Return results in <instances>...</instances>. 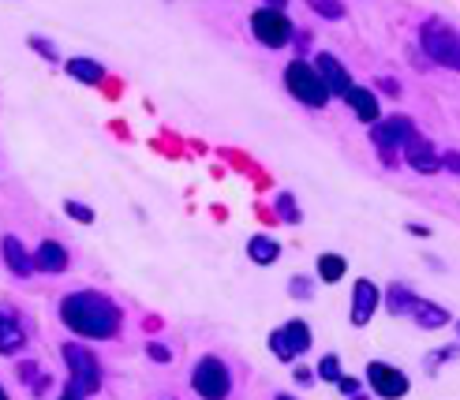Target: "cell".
<instances>
[{
	"label": "cell",
	"mask_w": 460,
	"mask_h": 400,
	"mask_svg": "<svg viewBox=\"0 0 460 400\" xmlns=\"http://www.w3.org/2000/svg\"><path fill=\"white\" fill-rule=\"evenodd\" d=\"M401 154H404V161H408V169H416L420 176L442 173V157H438V150H434V147H430V138H423L420 131L404 138Z\"/></svg>",
	"instance_id": "cell-9"
},
{
	"label": "cell",
	"mask_w": 460,
	"mask_h": 400,
	"mask_svg": "<svg viewBox=\"0 0 460 400\" xmlns=\"http://www.w3.org/2000/svg\"><path fill=\"white\" fill-rule=\"evenodd\" d=\"M27 348V329L12 307H0V356H19Z\"/></svg>",
	"instance_id": "cell-13"
},
{
	"label": "cell",
	"mask_w": 460,
	"mask_h": 400,
	"mask_svg": "<svg viewBox=\"0 0 460 400\" xmlns=\"http://www.w3.org/2000/svg\"><path fill=\"white\" fill-rule=\"evenodd\" d=\"M27 45H31V49H38V57H45L49 64H57V60H60V49H57V45H53L49 38H41V34H31V38H27Z\"/></svg>",
	"instance_id": "cell-24"
},
{
	"label": "cell",
	"mask_w": 460,
	"mask_h": 400,
	"mask_svg": "<svg viewBox=\"0 0 460 400\" xmlns=\"http://www.w3.org/2000/svg\"><path fill=\"white\" fill-rule=\"evenodd\" d=\"M367 382H371V389L378 396H404L411 389L408 374L401 367H389V363H378V360L367 363Z\"/></svg>",
	"instance_id": "cell-10"
},
{
	"label": "cell",
	"mask_w": 460,
	"mask_h": 400,
	"mask_svg": "<svg viewBox=\"0 0 460 400\" xmlns=\"http://www.w3.org/2000/svg\"><path fill=\"white\" fill-rule=\"evenodd\" d=\"M408 135H416V124L408 120V116H378L375 120V128H371V138H375V150H378V157L385 161V169L397 161V150L404 147V138Z\"/></svg>",
	"instance_id": "cell-6"
},
{
	"label": "cell",
	"mask_w": 460,
	"mask_h": 400,
	"mask_svg": "<svg viewBox=\"0 0 460 400\" xmlns=\"http://www.w3.org/2000/svg\"><path fill=\"white\" fill-rule=\"evenodd\" d=\"M288 292H292L296 299H311V292H314V289H311V277H292V280H288Z\"/></svg>",
	"instance_id": "cell-27"
},
{
	"label": "cell",
	"mask_w": 460,
	"mask_h": 400,
	"mask_svg": "<svg viewBox=\"0 0 460 400\" xmlns=\"http://www.w3.org/2000/svg\"><path fill=\"white\" fill-rule=\"evenodd\" d=\"M0 251H4V266H8L15 277H31V273H34V254H27V247H22L15 236H4Z\"/></svg>",
	"instance_id": "cell-16"
},
{
	"label": "cell",
	"mask_w": 460,
	"mask_h": 400,
	"mask_svg": "<svg viewBox=\"0 0 460 400\" xmlns=\"http://www.w3.org/2000/svg\"><path fill=\"white\" fill-rule=\"evenodd\" d=\"M270 348H273V356H278L281 363H292L296 356L311 351V329H307V322L292 318L281 329H273V333H270Z\"/></svg>",
	"instance_id": "cell-8"
},
{
	"label": "cell",
	"mask_w": 460,
	"mask_h": 400,
	"mask_svg": "<svg viewBox=\"0 0 460 400\" xmlns=\"http://www.w3.org/2000/svg\"><path fill=\"white\" fill-rule=\"evenodd\" d=\"M307 8L322 19H330V22H341L344 15H349V8H344V0H307Z\"/></svg>",
	"instance_id": "cell-22"
},
{
	"label": "cell",
	"mask_w": 460,
	"mask_h": 400,
	"mask_svg": "<svg viewBox=\"0 0 460 400\" xmlns=\"http://www.w3.org/2000/svg\"><path fill=\"white\" fill-rule=\"evenodd\" d=\"M411 289H404V285H394V289H385V311L389 315H397V318H404V311H408V303H411Z\"/></svg>",
	"instance_id": "cell-20"
},
{
	"label": "cell",
	"mask_w": 460,
	"mask_h": 400,
	"mask_svg": "<svg viewBox=\"0 0 460 400\" xmlns=\"http://www.w3.org/2000/svg\"><path fill=\"white\" fill-rule=\"evenodd\" d=\"M191 386L206 400H221V396L233 393V374H228V367L217 356H202L191 370Z\"/></svg>",
	"instance_id": "cell-7"
},
{
	"label": "cell",
	"mask_w": 460,
	"mask_h": 400,
	"mask_svg": "<svg viewBox=\"0 0 460 400\" xmlns=\"http://www.w3.org/2000/svg\"><path fill=\"white\" fill-rule=\"evenodd\" d=\"M247 258L255 266H273L281 258V244L278 240H270V236H251L247 240Z\"/></svg>",
	"instance_id": "cell-18"
},
{
	"label": "cell",
	"mask_w": 460,
	"mask_h": 400,
	"mask_svg": "<svg viewBox=\"0 0 460 400\" xmlns=\"http://www.w3.org/2000/svg\"><path fill=\"white\" fill-rule=\"evenodd\" d=\"M318 378H326V382H337L341 378V360L337 356H326L318 363Z\"/></svg>",
	"instance_id": "cell-26"
},
{
	"label": "cell",
	"mask_w": 460,
	"mask_h": 400,
	"mask_svg": "<svg viewBox=\"0 0 460 400\" xmlns=\"http://www.w3.org/2000/svg\"><path fill=\"white\" fill-rule=\"evenodd\" d=\"M64 363H67V374L72 382L64 386V396H94L102 389V363L90 348L83 344H64Z\"/></svg>",
	"instance_id": "cell-2"
},
{
	"label": "cell",
	"mask_w": 460,
	"mask_h": 400,
	"mask_svg": "<svg viewBox=\"0 0 460 400\" xmlns=\"http://www.w3.org/2000/svg\"><path fill=\"white\" fill-rule=\"evenodd\" d=\"M337 389H341L344 396H359L363 382H359V378H352V374H344V370H341V378H337Z\"/></svg>",
	"instance_id": "cell-28"
},
{
	"label": "cell",
	"mask_w": 460,
	"mask_h": 400,
	"mask_svg": "<svg viewBox=\"0 0 460 400\" xmlns=\"http://www.w3.org/2000/svg\"><path fill=\"white\" fill-rule=\"evenodd\" d=\"M67 76L86 83V86H98L105 79V67L98 60H86V57H75V60H67Z\"/></svg>",
	"instance_id": "cell-19"
},
{
	"label": "cell",
	"mask_w": 460,
	"mask_h": 400,
	"mask_svg": "<svg viewBox=\"0 0 460 400\" xmlns=\"http://www.w3.org/2000/svg\"><path fill=\"white\" fill-rule=\"evenodd\" d=\"M344 270H349V266H344V258H341V254H322V258H318V277L326 280V285L341 280Z\"/></svg>",
	"instance_id": "cell-21"
},
{
	"label": "cell",
	"mask_w": 460,
	"mask_h": 400,
	"mask_svg": "<svg viewBox=\"0 0 460 400\" xmlns=\"http://www.w3.org/2000/svg\"><path fill=\"white\" fill-rule=\"evenodd\" d=\"M0 396H4V386H0Z\"/></svg>",
	"instance_id": "cell-33"
},
{
	"label": "cell",
	"mask_w": 460,
	"mask_h": 400,
	"mask_svg": "<svg viewBox=\"0 0 460 400\" xmlns=\"http://www.w3.org/2000/svg\"><path fill=\"white\" fill-rule=\"evenodd\" d=\"M60 322L75 337L109 341L120 333V307L102 292H72L60 299Z\"/></svg>",
	"instance_id": "cell-1"
},
{
	"label": "cell",
	"mask_w": 460,
	"mask_h": 400,
	"mask_svg": "<svg viewBox=\"0 0 460 400\" xmlns=\"http://www.w3.org/2000/svg\"><path fill=\"white\" fill-rule=\"evenodd\" d=\"M278 218L288 221V225H300V218H304V214H300V206H296V199H292L288 191L278 195Z\"/></svg>",
	"instance_id": "cell-23"
},
{
	"label": "cell",
	"mask_w": 460,
	"mask_h": 400,
	"mask_svg": "<svg viewBox=\"0 0 460 400\" xmlns=\"http://www.w3.org/2000/svg\"><path fill=\"white\" fill-rule=\"evenodd\" d=\"M420 49L434 60L449 67V72H456L460 67V41H456V27L446 19H427L420 27Z\"/></svg>",
	"instance_id": "cell-3"
},
{
	"label": "cell",
	"mask_w": 460,
	"mask_h": 400,
	"mask_svg": "<svg viewBox=\"0 0 460 400\" xmlns=\"http://www.w3.org/2000/svg\"><path fill=\"white\" fill-rule=\"evenodd\" d=\"M285 86H288L292 98L304 102L307 109H326V102H330L326 83H322V76L314 72V64H307V60H292L285 67Z\"/></svg>",
	"instance_id": "cell-4"
},
{
	"label": "cell",
	"mask_w": 460,
	"mask_h": 400,
	"mask_svg": "<svg viewBox=\"0 0 460 400\" xmlns=\"http://www.w3.org/2000/svg\"><path fill=\"white\" fill-rule=\"evenodd\" d=\"M404 318H411V322L423 325V329H442V325H449V322H453L446 307H438V303H430V299H420V296H411Z\"/></svg>",
	"instance_id": "cell-14"
},
{
	"label": "cell",
	"mask_w": 460,
	"mask_h": 400,
	"mask_svg": "<svg viewBox=\"0 0 460 400\" xmlns=\"http://www.w3.org/2000/svg\"><path fill=\"white\" fill-rule=\"evenodd\" d=\"M344 98V105H349L352 112H356V120H363V124H375L378 116H382V105H378V98L367 86H349L341 93Z\"/></svg>",
	"instance_id": "cell-15"
},
{
	"label": "cell",
	"mask_w": 460,
	"mask_h": 400,
	"mask_svg": "<svg viewBox=\"0 0 460 400\" xmlns=\"http://www.w3.org/2000/svg\"><path fill=\"white\" fill-rule=\"evenodd\" d=\"M34 270H41V273H64L67 270V251L57 240H45L34 251Z\"/></svg>",
	"instance_id": "cell-17"
},
{
	"label": "cell",
	"mask_w": 460,
	"mask_h": 400,
	"mask_svg": "<svg viewBox=\"0 0 460 400\" xmlns=\"http://www.w3.org/2000/svg\"><path fill=\"white\" fill-rule=\"evenodd\" d=\"M296 382H300V386H311V382H314V374H311L307 367H296Z\"/></svg>",
	"instance_id": "cell-30"
},
{
	"label": "cell",
	"mask_w": 460,
	"mask_h": 400,
	"mask_svg": "<svg viewBox=\"0 0 460 400\" xmlns=\"http://www.w3.org/2000/svg\"><path fill=\"white\" fill-rule=\"evenodd\" d=\"M251 34H255L259 45H266V49H285V45L292 41V22L285 15V8H259L255 15H251Z\"/></svg>",
	"instance_id": "cell-5"
},
{
	"label": "cell",
	"mask_w": 460,
	"mask_h": 400,
	"mask_svg": "<svg viewBox=\"0 0 460 400\" xmlns=\"http://www.w3.org/2000/svg\"><path fill=\"white\" fill-rule=\"evenodd\" d=\"M262 4H266V8H285L288 0H262Z\"/></svg>",
	"instance_id": "cell-32"
},
{
	"label": "cell",
	"mask_w": 460,
	"mask_h": 400,
	"mask_svg": "<svg viewBox=\"0 0 460 400\" xmlns=\"http://www.w3.org/2000/svg\"><path fill=\"white\" fill-rule=\"evenodd\" d=\"M378 303H382V292H378V285L375 280H367V277H359L356 280V289H352V325H367L375 318V311H378Z\"/></svg>",
	"instance_id": "cell-11"
},
{
	"label": "cell",
	"mask_w": 460,
	"mask_h": 400,
	"mask_svg": "<svg viewBox=\"0 0 460 400\" xmlns=\"http://www.w3.org/2000/svg\"><path fill=\"white\" fill-rule=\"evenodd\" d=\"M146 356H150L154 363H169V360H172V351L161 344V341H150V344H146Z\"/></svg>",
	"instance_id": "cell-29"
},
{
	"label": "cell",
	"mask_w": 460,
	"mask_h": 400,
	"mask_svg": "<svg viewBox=\"0 0 460 400\" xmlns=\"http://www.w3.org/2000/svg\"><path fill=\"white\" fill-rule=\"evenodd\" d=\"M456 161H460V157H456V150H449V154H446V161H442V169H446V173H456Z\"/></svg>",
	"instance_id": "cell-31"
},
{
	"label": "cell",
	"mask_w": 460,
	"mask_h": 400,
	"mask_svg": "<svg viewBox=\"0 0 460 400\" xmlns=\"http://www.w3.org/2000/svg\"><path fill=\"white\" fill-rule=\"evenodd\" d=\"M314 72L322 76V83H326V90H330V98H341L344 90L352 86V76H349V67H344L333 53H318L314 57Z\"/></svg>",
	"instance_id": "cell-12"
},
{
	"label": "cell",
	"mask_w": 460,
	"mask_h": 400,
	"mask_svg": "<svg viewBox=\"0 0 460 400\" xmlns=\"http://www.w3.org/2000/svg\"><path fill=\"white\" fill-rule=\"evenodd\" d=\"M64 214L72 221H79V225H94V209L83 206V202H64Z\"/></svg>",
	"instance_id": "cell-25"
}]
</instances>
